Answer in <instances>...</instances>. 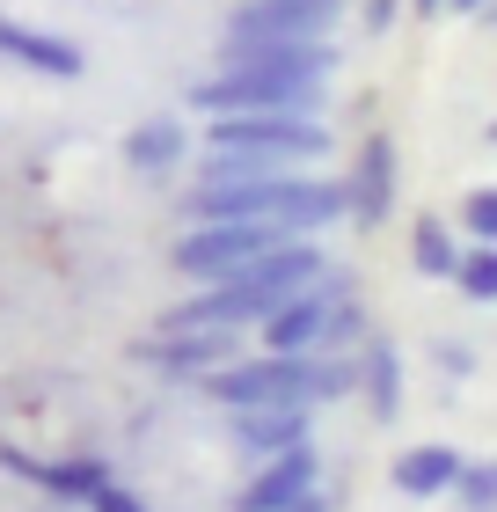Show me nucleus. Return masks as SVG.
I'll use <instances>...</instances> for the list:
<instances>
[{
    "instance_id": "nucleus-23",
    "label": "nucleus",
    "mask_w": 497,
    "mask_h": 512,
    "mask_svg": "<svg viewBox=\"0 0 497 512\" xmlns=\"http://www.w3.org/2000/svg\"><path fill=\"white\" fill-rule=\"evenodd\" d=\"M278 512H329V505H322V491H307L300 505H278Z\"/></svg>"
},
{
    "instance_id": "nucleus-28",
    "label": "nucleus",
    "mask_w": 497,
    "mask_h": 512,
    "mask_svg": "<svg viewBox=\"0 0 497 512\" xmlns=\"http://www.w3.org/2000/svg\"><path fill=\"white\" fill-rule=\"evenodd\" d=\"M461 512H468V505H461Z\"/></svg>"
},
{
    "instance_id": "nucleus-17",
    "label": "nucleus",
    "mask_w": 497,
    "mask_h": 512,
    "mask_svg": "<svg viewBox=\"0 0 497 512\" xmlns=\"http://www.w3.org/2000/svg\"><path fill=\"white\" fill-rule=\"evenodd\" d=\"M454 286L468 300H497V242H476V249H461V264H454Z\"/></svg>"
},
{
    "instance_id": "nucleus-22",
    "label": "nucleus",
    "mask_w": 497,
    "mask_h": 512,
    "mask_svg": "<svg viewBox=\"0 0 497 512\" xmlns=\"http://www.w3.org/2000/svg\"><path fill=\"white\" fill-rule=\"evenodd\" d=\"M395 8H402V0H366V30H373V37H381V30H388V22H395Z\"/></svg>"
},
{
    "instance_id": "nucleus-18",
    "label": "nucleus",
    "mask_w": 497,
    "mask_h": 512,
    "mask_svg": "<svg viewBox=\"0 0 497 512\" xmlns=\"http://www.w3.org/2000/svg\"><path fill=\"white\" fill-rule=\"evenodd\" d=\"M359 330H366L359 300L337 293V300H329V315H322V344H315V352H351V344H359Z\"/></svg>"
},
{
    "instance_id": "nucleus-16",
    "label": "nucleus",
    "mask_w": 497,
    "mask_h": 512,
    "mask_svg": "<svg viewBox=\"0 0 497 512\" xmlns=\"http://www.w3.org/2000/svg\"><path fill=\"white\" fill-rule=\"evenodd\" d=\"M410 264H417V278H454L461 242H454V227H446L439 213H417V227H410Z\"/></svg>"
},
{
    "instance_id": "nucleus-1",
    "label": "nucleus",
    "mask_w": 497,
    "mask_h": 512,
    "mask_svg": "<svg viewBox=\"0 0 497 512\" xmlns=\"http://www.w3.org/2000/svg\"><path fill=\"white\" fill-rule=\"evenodd\" d=\"M322 88L307 74H271V66H249V74H205L191 96L198 118H249V110H286V118H322Z\"/></svg>"
},
{
    "instance_id": "nucleus-7",
    "label": "nucleus",
    "mask_w": 497,
    "mask_h": 512,
    "mask_svg": "<svg viewBox=\"0 0 497 512\" xmlns=\"http://www.w3.org/2000/svg\"><path fill=\"white\" fill-rule=\"evenodd\" d=\"M344 0H242L227 15V37H329Z\"/></svg>"
},
{
    "instance_id": "nucleus-27",
    "label": "nucleus",
    "mask_w": 497,
    "mask_h": 512,
    "mask_svg": "<svg viewBox=\"0 0 497 512\" xmlns=\"http://www.w3.org/2000/svg\"><path fill=\"white\" fill-rule=\"evenodd\" d=\"M490 139H497V125H490Z\"/></svg>"
},
{
    "instance_id": "nucleus-20",
    "label": "nucleus",
    "mask_w": 497,
    "mask_h": 512,
    "mask_svg": "<svg viewBox=\"0 0 497 512\" xmlns=\"http://www.w3.org/2000/svg\"><path fill=\"white\" fill-rule=\"evenodd\" d=\"M461 227H468L476 242H497V183H483V191L461 198Z\"/></svg>"
},
{
    "instance_id": "nucleus-11",
    "label": "nucleus",
    "mask_w": 497,
    "mask_h": 512,
    "mask_svg": "<svg viewBox=\"0 0 497 512\" xmlns=\"http://www.w3.org/2000/svg\"><path fill=\"white\" fill-rule=\"evenodd\" d=\"M227 425H234V447L256 454V461H271V454H286V447H307V403H256V410H227Z\"/></svg>"
},
{
    "instance_id": "nucleus-15",
    "label": "nucleus",
    "mask_w": 497,
    "mask_h": 512,
    "mask_svg": "<svg viewBox=\"0 0 497 512\" xmlns=\"http://www.w3.org/2000/svg\"><path fill=\"white\" fill-rule=\"evenodd\" d=\"M359 388H366L373 417H395V410H402V352H395L388 337H373V344H366V359H359Z\"/></svg>"
},
{
    "instance_id": "nucleus-5",
    "label": "nucleus",
    "mask_w": 497,
    "mask_h": 512,
    "mask_svg": "<svg viewBox=\"0 0 497 512\" xmlns=\"http://www.w3.org/2000/svg\"><path fill=\"white\" fill-rule=\"evenodd\" d=\"M315 483H322V454H315V439H307V447H286V454L256 461V476L242 483L234 512H278V505H300Z\"/></svg>"
},
{
    "instance_id": "nucleus-10",
    "label": "nucleus",
    "mask_w": 497,
    "mask_h": 512,
    "mask_svg": "<svg viewBox=\"0 0 497 512\" xmlns=\"http://www.w3.org/2000/svg\"><path fill=\"white\" fill-rule=\"evenodd\" d=\"M0 59L30 66V74H44V81H81V74H88V59H81L74 37H52V30L15 22V15H0Z\"/></svg>"
},
{
    "instance_id": "nucleus-12",
    "label": "nucleus",
    "mask_w": 497,
    "mask_h": 512,
    "mask_svg": "<svg viewBox=\"0 0 497 512\" xmlns=\"http://www.w3.org/2000/svg\"><path fill=\"white\" fill-rule=\"evenodd\" d=\"M454 476H461V454L454 447H439V439H424V447H402L395 454V491L402 498H446L454 491Z\"/></svg>"
},
{
    "instance_id": "nucleus-8",
    "label": "nucleus",
    "mask_w": 497,
    "mask_h": 512,
    "mask_svg": "<svg viewBox=\"0 0 497 512\" xmlns=\"http://www.w3.org/2000/svg\"><path fill=\"white\" fill-rule=\"evenodd\" d=\"M234 337H242V330H169V337H139L132 359L161 366V374H191V381H205L212 366L234 359Z\"/></svg>"
},
{
    "instance_id": "nucleus-3",
    "label": "nucleus",
    "mask_w": 497,
    "mask_h": 512,
    "mask_svg": "<svg viewBox=\"0 0 497 512\" xmlns=\"http://www.w3.org/2000/svg\"><path fill=\"white\" fill-rule=\"evenodd\" d=\"M205 147H249V154H278L307 169L315 154H329V125L286 118V110H249V118H205Z\"/></svg>"
},
{
    "instance_id": "nucleus-4",
    "label": "nucleus",
    "mask_w": 497,
    "mask_h": 512,
    "mask_svg": "<svg viewBox=\"0 0 497 512\" xmlns=\"http://www.w3.org/2000/svg\"><path fill=\"white\" fill-rule=\"evenodd\" d=\"M249 66L329 81V74H337V44H329V37H227L220 44V74H249Z\"/></svg>"
},
{
    "instance_id": "nucleus-19",
    "label": "nucleus",
    "mask_w": 497,
    "mask_h": 512,
    "mask_svg": "<svg viewBox=\"0 0 497 512\" xmlns=\"http://www.w3.org/2000/svg\"><path fill=\"white\" fill-rule=\"evenodd\" d=\"M454 498H461L468 512H497V461H461Z\"/></svg>"
},
{
    "instance_id": "nucleus-24",
    "label": "nucleus",
    "mask_w": 497,
    "mask_h": 512,
    "mask_svg": "<svg viewBox=\"0 0 497 512\" xmlns=\"http://www.w3.org/2000/svg\"><path fill=\"white\" fill-rule=\"evenodd\" d=\"M446 8H461V15H483V8H490V0H446Z\"/></svg>"
},
{
    "instance_id": "nucleus-26",
    "label": "nucleus",
    "mask_w": 497,
    "mask_h": 512,
    "mask_svg": "<svg viewBox=\"0 0 497 512\" xmlns=\"http://www.w3.org/2000/svg\"><path fill=\"white\" fill-rule=\"evenodd\" d=\"M483 15H490V30H497V0H490V8H483Z\"/></svg>"
},
{
    "instance_id": "nucleus-21",
    "label": "nucleus",
    "mask_w": 497,
    "mask_h": 512,
    "mask_svg": "<svg viewBox=\"0 0 497 512\" xmlns=\"http://www.w3.org/2000/svg\"><path fill=\"white\" fill-rule=\"evenodd\" d=\"M81 505H88V512H154V505H139V498L125 491V483H110V476H103V483H96V491H88Z\"/></svg>"
},
{
    "instance_id": "nucleus-2",
    "label": "nucleus",
    "mask_w": 497,
    "mask_h": 512,
    "mask_svg": "<svg viewBox=\"0 0 497 512\" xmlns=\"http://www.w3.org/2000/svg\"><path fill=\"white\" fill-rule=\"evenodd\" d=\"M286 235H271V227H249V220H198L176 235V271L191 278V286H220V278H242L264 249H278Z\"/></svg>"
},
{
    "instance_id": "nucleus-25",
    "label": "nucleus",
    "mask_w": 497,
    "mask_h": 512,
    "mask_svg": "<svg viewBox=\"0 0 497 512\" xmlns=\"http://www.w3.org/2000/svg\"><path fill=\"white\" fill-rule=\"evenodd\" d=\"M410 8H417V15H439V8H446V0H410Z\"/></svg>"
},
{
    "instance_id": "nucleus-14",
    "label": "nucleus",
    "mask_w": 497,
    "mask_h": 512,
    "mask_svg": "<svg viewBox=\"0 0 497 512\" xmlns=\"http://www.w3.org/2000/svg\"><path fill=\"white\" fill-rule=\"evenodd\" d=\"M191 154V139H183V118H139L125 132V161L139 176H161V169H176V161Z\"/></svg>"
},
{
    "instance_id": "nucleus-13",
    "label": "nucleus",
    "mask_w": 497,
    "mask_h": 512,
    "mask_svg": "<svg viewBox=\"0 0 497 512\" xmlns=\"http://www.w3.org/2000/svg\"><path fill=\"white\" fill-rule=\"evenodd\" d=\"M0 461H8L15 476H30V483H44V491H52V498H66V505H81V498H88V491H96V483L110 476L103 461H88V454H74V461H30L22 447H8Z\"/></svg>"
},
{
    "instance_id": "nucleus-9",
    "label": "nucleus",
    "mask_w": 497,
    "mask_h": 512,
    "mask_svg": "<svg viewBox=\"0 0 497 512\" xmlns=\"http://www.w3.org/2000/svg\"><path fill=\"white\" fill-rule=\"evenodd\" d=\"M344 293V278H315V286H300L293 300H278L264 315V352H315L322 344V315L329 300Z\"/></svg>"
},
{
    "instance_id": "nucleus-6",
    "label": "nucleus",
    "mask_w": 497,
    "mask_h": 512,
    "mask_svg": "<svg viewBox=\"0 0 497 512\" xmlns=\"http://www.w3.org/2000/svg\"><path fill=\"white\" fill-rule=\"evenodd\" d=\"M395 213V139L373 132L359 154H351V176H344V220L359 227H381Z\"/></svg>"
}]
</instances>
